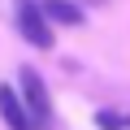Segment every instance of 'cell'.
I'll list each match as a JSON object with an SVG mask.
<instances>
[{
  "label": "cell",
  "mask_w": 130,
  "mask_h": 130,
  "mask_svg": "<svg viewBox=\"0 0 130 130\" xmlns=\"http://www.w3.org/2000/svg\"><path fill=\"white\" fill-rule=\"evenodd\" d=\"M18 95H22V104H26L35 130H48V126H52V100H48V87H43L39 70H30V65L18 70Z\"/></svg>",
  "instance_id": "obj_1"
},
{
  "label": "cell",
  "mask_w": 130,
  "mask_h": 130,
  "mask_svg": "<svg viewBox=\"0 0 130 130\" xmlns=\"http://www.w3.org/2000/svg\"><path fill=\"white\" fill-rule=\"evenodd\" d=\"M0 117H5L9 130H35V121H30V113H26V104H22L13 83H0Z\"/></svg>",
  "instance_id": "obj_3"
},
{
  "label": "cell",
  "mask_w": 130,
  "mask_h": 130,
  "mask_svg": "<svg viewBox=\"0 0 130 130\" xmlns=\"http://www.w3.org/2000/svg\"><path fill=\"white\" fill-rule=\"evenodd\" d=\"M95 126H100V130H121V126H130V121H126V117H117V113H108V108H104V113H95Z\"/></svg>",
  "instance_id": "obj_5"
},
{
  "label": "cell",
  "mask_w": 130,
  "mask_h": 130,
  "mask_svg": "<svg viewBox=\"0 0 130 130\" xmlns=\"http://www.w3.org/2000/svg\"><path fill=\"white\" fill-rule=\"evenodd\" d=\"M13 18H18V35H22L30 48H52V43H56L52 22L43 18L39 0H13Z\"/></svg>",
  "instance_id": "obj_2"
},
{
  "label": "cell",
  "mask_w": 130,
  "mask_h": 130,
  "mask_svg": "<svg viewBox=\"0 0 130 130\" xmlns=\"http://www.w3.org/2000/svg\"><path fill=\"white\" fill-rule=\"evenodd\" d=\"M39 9L52 26H83V18H87L74 0H39Z\"/></svg>",
  "instance_id": "obj_4"
}]
</instances>
